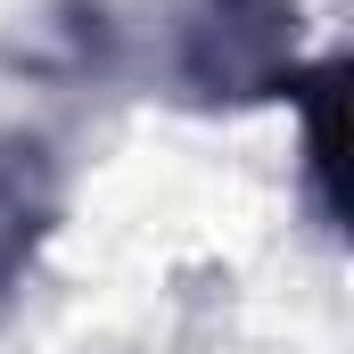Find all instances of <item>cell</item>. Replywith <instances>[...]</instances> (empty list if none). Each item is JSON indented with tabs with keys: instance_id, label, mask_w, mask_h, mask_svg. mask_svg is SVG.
<instances>
[{
	"instance_id": "cell-1",
	"label": "cell",
	"mask_w": 354,
	"mask_h": 354,
	"mask_svg": "<svg viewBox=\"0 0 354 354\" xmlns=\"http://www.w3.org/2000/svg\"><path fill=\"white\" fill-rule=\"evenodd\" d=\"M165 83L181 107L248 115L305 83V0H174Z\"/></svg>"
},
{
	"instance_id": "cell-2",
	"label": "cell",
	"mask_w": 354,
	"mask_h": 354,
	"mask_svg": "<svg viewBox=\"0 0 354 354\" xmlns=\"http://www.w3.org/2000/svg\"><path fill=\"white\" fill-rule=\"evenodd\" d=\"M58 206H66V189H58V157H50V140L8 132V140H0V305L25 288L41 239L58 231Z\"/></svg>"
},
{
	"instance_id": "cell-3",
	"label": "cell",
	"mask_w": 354,
	"mask_h": 354,
	"mask_svg": "<svg viewBox=\"0 0 354 354\" xmlns=\"http://www.w3.org/2000/svg\"><path fill=\"white\" fill-rule=\"evenodd\" d=\"M338 83H346V66L313 58L297 99H288V107H305V198H313L322 231H338Z\"/></svg>"
}]
</instances>
